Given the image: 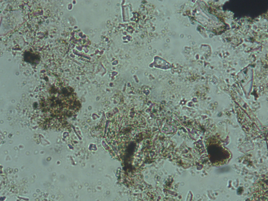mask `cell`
Here are the masks:
<instances>
[{
    "instance_id": "cell-1",
    "label": "cell",
    "mask_w": 268,
    "mask_h": 201,
    "mask_svg": "<svg viewBox=\"0 0 268 201\" xmlns=\"http://www.w3.org/2000/svg\"><path fill=\"white\" fill-rule=\"evenodd\" d=\"M208 152L212 162L216 164L225 163L230 157L228 152L218 143L208 146Z\"/></svg>"
}]
</instances>
